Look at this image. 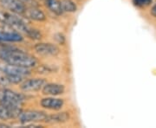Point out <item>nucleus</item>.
Segmentation results:
<instances>
[{"mask_svg":"<svg viewBox=\"0 0 156 128\" xmlns=\"http://www.w3.org/2000/svg\"><path fill=\"white\" fill-rule=\"evenodd\" d=\"M41 106L44 108L49 109V110H55L58 111L62 108L64 105V100L59 98H54V97H47L41 100L40 102Z\"/></svg>","mask_w":156,"mask_h":128,"instance_id":"obj_9","label":"nucleus"},{"mask_svg":"<svg viewBox=\"0 0 156 128\" xmlns=\"http://www.w3.org/2000/svg\"><path fill=\"white\" fill-rule=\"evenodd\" d=\"M0 41L21 42L23 41V36L17 31H7L4 30H0Z\"/></svg>","mask_w":156,"mask_h":128,"instance_id":"obj_12","label":"nucleus"},{"mask_svg":"<svg viewBox=\"0 0 156 128\" xmlns=\"http://www.w3.org/2000/svg\"><path fill=\"white\" fill-rule=\"evenodd\" d=\"M27 36L31 38V39H34V40H37V39H40L41 38V33L38 31L37 30H35V29H30V31L27 33Z\"/></svg>","mask_w":156,"mask_h":128,"instance_id":"obj_17","label":"nucleus"},{"mask_svg":"<svg viewBox=\"0 0 156 128\" xmlns=\"http://www.w3.org/2000/svg\"><path fill=\"white\" fill-rule=\"evenodd\" d=\"M63 11L66 12H75L77 10V4L72 0H62L61 1Z\"/></svg>","mask_w":156,"mask_h":128,"instance_id":"obj_16","label":"nucleus"},{"mask_svg":"<svg viewBox=\"0 0 156 128\" xmlns=\"http://www.w3.org/2000/svg\"><path fill=\"white\" fill-rule=\"evenodd\" d=\"M21 1H23L24 4H30L31 6H37V4H36V0H21Z\"/></svg>","mask_w":156,"mask_h":128,"instance_id":"obj_20","label":"nucleus"},{"mask_svg":"<svg viewBox=\"0 0 156 128\" xmlns=\"http://www.w3.org/2000/svg\"><path fill=\"white\" fill-rule=\"evenodd\" d=\"M56 36L59 37V38H57V37H55V38H56V40H57V41L59 43H61V44L64 43L65 38H64V36H63V35H62L61 33H58V34H57Z\"/></svg>","mask_w":156,"mask_h":128,"instance_id":"obj_19","label":"nucleus"},{"mask_svg":"<svg viewBox=\"0 0 156 128\" xmlns=\"http://www.w3.org/2000/svg\"><path fill=\"white\" fill-rule=\"evenodd\" d=\"M69 119V112H60V113H55L52 115H47L46 119L44 122L49 123V124H59V123H64L68 121Z\"/></svg>","mask_w":156,"mask_h":128,"instance_id":"obj_14","label":"nucleus"},{"mask_svg":"<svg viewBox=\"0 0 156 128\" xmlns=\"http://www.w3.org/2000/svg\"><path fill=\"white\" fill-rule=\"evenodd\" d=\"M47 115H48L47 113L42 111L26 110V111H21L17 118L22 124H27V123H36V122H44Z\"/></svg>","mask_w":156,"mask_h":128,"instance_id":"obj_5","label":"nucleus"},{"mask_svg":"<svg viewBox=\"0 0 156 128\" xmlns=\"http://www.w3.org/2000/svg\"><path fill=\"white\" fill-rule=\"evenodd\" d=\"M0 4L4 9L20 15L24 14L27 9L25 4L21 0H0Z\"/></svg>","mask_w":156,"mask_h":128,"instance_id":"obj_6","label":"nucleus"},{"mask_svg":"<svg viewBox=\"0 0 156 128\" xmlns=\"http://www.w3.org/2000/svg\"><path fill=\"white\" fill-rule=\"evenodd\" d=\"M0 128H10V126L4 123H1L0 122Z\"/></svg>","mask_w":156,"mask_h":128,"instance_id":"obj_22","label":"nucleus"},{"mask_svg":"<svg viewBox=\"0 0 156 128\" xmlns=\"http://www.w3.org/2000/svg\"><path fill=\"white\" fill-rule=\"evenodd\" d=\"M46 84V80L41 78H35L25 80L21 85V89L24 92H36L44 87Z\"/></svg>","mask_w":156,"mask_h":128,"instance_id":"obj_8","label":"nucleus"},{"mask_svg":"<svg viewBox=\"0 0 156 128\" xmlns=\"http://www.w3.org/2000/svg\"><path fill=\"white\" fill-rule=\"evenodd\" d=\"M133 3L137 7H147L151 4L152 0H133Z\"/></svg>","mask_w":156,"mask_h":128,"instance_id":"obj_18","label":"nucleus"},{"mask_svg":"<svg viewBox=\"0 0 156 128\" xmlns=\"http://www.w3.org/2000/svg\"><path fill=\"white\" fill-rule=\"evenodd\" d=\"M24 96L7 88L0 89V104L6 107L16 108L20 107L24 102Z\"/></svg>","mask_w":156,"mask_h":128,"instance_id":"obj_4","label":"nucleus"},{"mask_svg":"<svg viewBox=\"0 0 156 128\" xmlns=\"http://www.w3.org/2000/svg\"><path fill=\"white\" fill-rule=\"evenodd\" d=\"M0 72L6 75L11 84H18L22 81L24 76L31 75V70L29 68L16 66L6 63H0Z\"/></svg>","mask_w":156,"mask_h":128,"instance_id":"obj_2","label":"nucleus"},{"mask_svg":"<svg viewBox=\"0 0 156 128\" xmlns=\"http://www.w3.org/2000/svg\"><path fill=\"white\" fill-rule=\"evenodd\" d=\"M35 51L41 55H51L56 56L60 53L59 48L53 43H37L34 47Z\"/></svg>","mask_w":156,"mask_h":128,"instance_id":"obj_7","label":"nucleus"},{"mask_svg":"<svg viewBox=\"0 0 156 128\" xmlns=\"http://www.w3.org/2000/svg\"><path fill=\"white\" fill-rule=\"evenodd\" d=\"M0 23L13 28L16 31L25 33L26 35L31 29L22 18L4 11H0Z\"/></svg>","mask_w":156,"mask_h":128,"instance_id":"obj_3","label":"nucleus"},{"mask_svg":"<svg viewBox=\"0 0 156 128\" xmlns=\"http://www.w3.org/2000/svg\"><path fill=\"white\" fill-rule=\"evenodd\" d=\"M24 14L28 18H30L31 20H35V21L42 22L46 19L45 14L36 6H31L30 9H26Z\"/></svg>","mask_w":156,"mask_h":128,"instance_id":"obj_13","label":"nucleus"},{"mask_svg":"<svg viewBox=\"0 0 156 128\" xmlns=\"http://www.w3.org/2000/svg\"><path fill=\"white\" fill-rule=\"evenodd\" d=\"M45 5L50 11L57 16H61L64 12L61 1L59 0H45Z\"/></svg>","mask_w":156,"mask_h":128,"instance_id":"obj_15","label":"nucleus"},{"mask_svg":"<svg viewBox=\"0 0 156 128\" xmlns=\"http://www.w3.org/2000/svg\"><path fill=\"white\" fill-rule=\"evenodd\" d=\"M43 89V94L44 95L57 96L62 95L65 91V87L62 84L57 83H46Z\"/></svg>","mask_w":156,"mask_h":128,"instance_id":"obj_10","label":"nucleus"},{"mask_svg":"<svg viewBox=\"0 0 156 128\" xmlns=\"http://www.w3.org/2000/svg\"><path fill=\"white\" fill-rule=\"evenodd\" d=\"M150 13L154 17H156V4L152 7L151 11H150Z\"/></svg>","mask_w":156,"mask_h":128,"instance_id":"obj_21","label":"nucleus"},{"mask_svg":"<svg viewBox=\"0 0 156 128\" xmlns=\"http://www.w3.org/2000/svg\"><path fill=\"white\" fill-rule=\"evenodd\" d=\"M0 60L6 63L31 68L37 64V60L30 54L16 48L0 47Z\"/></svg>","mask_w":156,"mask_h":128,"instance_id":"obj_1","label":"nucleus"},{"mask_svg":"<svg viewBox=\"0 0 156 128\" xmlns=\"http://www.w3.org/2000/svg\"><path fill=\"white\" fill-rule=\"evenodd\" d=\"M21 111H22L21 107L12 108V107H6L3 104H0V119L3 120L15 119L18 117Z\"/></svg>","mask_w":156,"mask_h":128,"instance_id":"obj_11","label":"nucleus"}]
</instances>
